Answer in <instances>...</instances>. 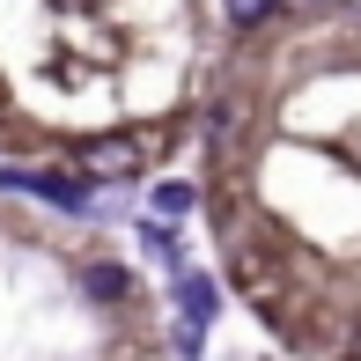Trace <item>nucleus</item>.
I'll return each instance as SVG.
<instances>
[{
	"mask_svg": "<svg viewBox=\"0 0 361 361\" xmlns=\"http://www.w3.org/2000/svg\"><path fill=\"white\" fill-rule=\"evenodd\" d=\"M0 185H8V192H30V200H44V207H67V214L89 207V185H81L74 170H0Z\"/></svg>",
	"mask_w": 361,
	"mask_h": 361,
	"instance_id": "2",
	"label": "nucleus"
},
{
	"mask_svg": "<svg viewBox=\"0 0 361 361\" xmlns=\"http://www.w3.org/2000/svg\"><path fill=\"white\" fill-rule=\"evenodd\" d=\"M147 170V140L140 133H96L74 147V177L81 185H133Z\"/></svg>",
	"mask_w": 361,
	"mask_h": 361,
	"instance_id": "1",
	"label": "nucleus"
},
{
	"mask_svg": "<svg viewBox=\"0 0 361 361\" xmlns=\"http://www.w3.org/2000/svg\"><path fill=\"white\" fill-rule=\"evenodd\" d=\"M81 288H89V302H104V310H118V302H133V266H118V258H89L81 266Z\"/></svg>",
	"mask_w": 361,
	"mask_h": 361,
	"instance_id": "3",
	"label": "nucleus"
},
{
	"mask_svg": "<svg viewBox=\"0 0 361 361\" xmlns=\"http://www.w3.org/2000/svg\"><path fill=\"white\" fill-rule=\"evenodd\" d=\"M214 310H221V288L207 281V273L177 266V317H185V324H214Z\"/></svg>",
	"mask_w": 361,
	"mask_h": 361,
	"instance_id": "4",
	"label": "nucleus"
},
{
	"mask_svg": "<svg viewBox=\"0 0 361 361\" xmlns=\"http://www.w3.org/2000/svg\"><path fill=\"white\" fill-rule=\"evenodd\" d=\"M347 8H361V0H347Z\"/></svg>",
	"mask_w": 361,
	"mask_h": 361,
	"instance_id": "9",
	"label": "nucleus"
},
{
	"mask_svg": "<svg viewBox=\"0 0 361 361\" xmlns=\"http://www.w3.org/2000/svg\"><path fill=\"white\" fill-rule=\"evenodd\" d=\"M170 347L185 354V361H192V354H207V324H185V317H177V324H170Z\"/></svg>",
	"mask_w": 361,
	"mask_h": 361,
	"instance_id": "7",
	"label": "nucleus"
},
{
	"mask_svg": "<svg viewBox=\"0 0 361 361\" xmlns=\"http://www.w3.org/2000/svg\"><path fill=\"white\" fill-rule=\"evenodd\" d=\"M273 8H281V0H228V23H236V30H251V23H266Z\"/></svg>",
	"mask_w": 361,
	"mask_h": 361,
	"instance_id": "8",
	"label": "nucleus"
},
{
	"mask_svg": "<svg viewBox=\"0 0 361 361\" xmlns=\"http://www.w3.org/2000/svg\"><path fill=\"white\" fill-rule=\"evenodd\" d=\"M155 214H162V221L192 214V185H177V177H170V185H155Z\"/></svg>",
	"mask_w": 361,
	"mask_h": 361,
	"instance_id": "6",
	"label": "nucleus"
},
{
	"mask_svg": "<svg viewBox=\"0 0 361 361\" xmlns=\"http://www.w3.org/2000/svg\"><path fill=\"white\" fill-rule=\"evenodd\" d=\"M140 251H147V258H162L170 273L185 266V243H177V228L162 221V214H155V221H140Z\"/></svg>",
	"mask_w": 361,
	"mask_h": 361,
	"instance_id": "5",
	"label": "nucleus"
}]
</instances>
